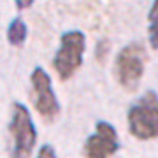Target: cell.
Returning a JSON list of instances; mask_svg holds the SVG:
<instances>
[{"instance_id": "1", "label": "cell", "mask_w": 158, "mask_h": 158, "mask_svg": "<svg viewBox=\"0 0 158 158\" xmlns=\"http://www.w3.org/2000/svg\"><path fill=\"white\" fill-rule=\"evenodd\" d=\"M9 137H11V149H9L11 158H30L37 141V132L28 109L19 102L12 104Z\"/></svg>"}, {"instance_id": "2", "label": "cell", "mask_w": 158, "mask_h": 158, "mask_svg": "<svg viewBox=\"0 0 158 158\" xmlns=\"http://www.w3.org/2000/svg\"><path fill=\"white\" fill-rule=\"evenodd\" d=\"M146 51L139 42L125 46L116 56V79L127 91H135L141 85L144 67H146Z\"/></svg>"}, {"instance_id": "3", "label": "cell", "mask_w": 158, "mask_h": 158, "mask_svg": "<svg viewBox=\"0 0 158 158\" xmlns=\"http://www.w3.org/2000/svg\"><path fill=\"white\" fill-rule=\"evenodd\" d=\"M86 39L85 34L79 30H70L65 32L60 39V48L53 58V67L60 76L62 81H67L76 74L81 65H83V56H85Z\"/></svg>"}, {"instance_id": "4", "label": "cell", "mask_w": 158, "mask_h": 158, "mask_svg": "<svg viewBox=\"0 0 158 158\" xmlns=\"http://www.w3.org/2000/svg\"><path fill=\"white\" fill-rule=\"evenodd\" d=\"M156 91H146L141 100H137L128 109V114H127L128 130L135 139L149 141V139L156 137Z\"/></svg>"}, {"instance_id": "5", "label": "cell", "mask_w": 158, "mask_h": 158, "mask_svg": "<svg viewBox=\"0 0 158 158\" xmlns=\"http://www.w3.org/2000/svg\"><path fill=\"white\" fill-rule=\"evenodd\" d=\"M30 85H32V102L35 106V111L44 121L56 119L60 113L58 98L51 86V77L48 76L42 67H35L30 76Z\"/></svg>"}, {"instance_id": "6", "label": "cell", "mask_w": 158, "mask_h": 158, "mask_svg": "<svg viewBox=\"0 0 158 158\" xmlns=\"http://www.w3.org/2000/svg\"><path fill=\"white\" fill-rule=\"evenodd\" d=\"M118 134L111 123L98 121L95 125V134H91L85 142L86 158H111L118 151Z\"/></svg>"}, {"instance_id": "7", "label": "cell", "mask_w": 158, "mask_h": 158, "mask_svg": "<svg viewBox=\"0 0 158 158\" xmlns=\"http://www.w3.org/2000/svg\"><path fill=\"white\" fill-rule=\"evenodd\" d=\"M27 34H28V28L23 21L21 18H16L12 19L9 28H7V40L11 46H21L27 39Z\"/></svg>"}, {"instance_id": "8", "label": "cell", "mask_w": 158, "mask_h": 158, "mask_svg": "<svg viewBox=\"0 0 158 158\" xmlns=\"http://www.w3.org/2000/svg\"><path fill=\"white\" fill-rule=\"evenodd\" d=\"M158 0H155L149 11V44L155 51L158 49V42H156V27H158Z\"/></svg>"}, {"instance_id": "9", "label": "cell", "mask_w": 158, "mask_h": 158, "mask_svg": "<svg viewBox=\"0 0 158 158\" xmlns=\"http://www.w3.org/2000/svg\"><path fill=\"white\" fill-rule=\"evenodd\" d=\"M37 158H56V153H55V149L51 146H42L39 149V153H37Z\"/></svg>"}, {"instance_id": "10", "label": "cell", "mask_w": 158, "mask_h": 158, "mask_svg": "<svg viewBox=\"0 0 158 158\" xmlns=\"http://www.w3.org/2000/svg\"><path fill=\"white\" fill-rule=\"evenodd\" d=\"M16 2V7L19 9V11H23V9H28V7H32V4H34L35 0H14Z\"/></svg>"}]
</instances>
